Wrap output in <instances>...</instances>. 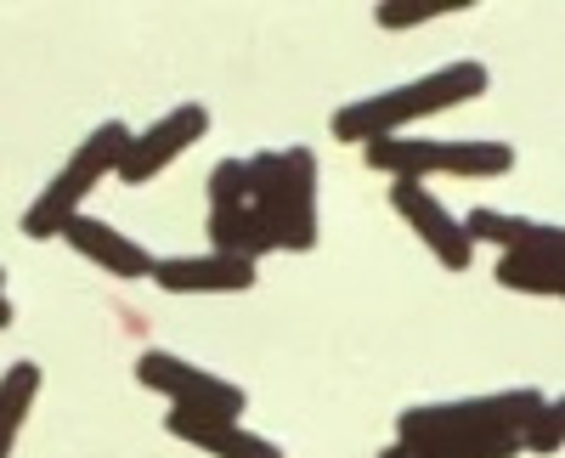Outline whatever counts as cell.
Instances as JSON below:
<instances>
[{"label":"cell","instance_id":"8fae6325","mask_svg":"<svg viewBox=\"0 0 565 458\" xmlns=\"http://www.w3.org/2000/svg\"><path fill=\"white\" fill-rule=\"evenodd\" d=\"M57 238H68V249H79L85 260H97L103 271H114V278H125V284H136V278H153V255L141 249L136 238H125L119 226H108V221L74 215Z\"/></svg>","mask_w":565,"mask_h":458},{"label":"cell","instance_id":"4fadbf2b","mask_svg":"<svg viewBox=\"0 0 565 458\" xmlns=\"http://www.w3.org/2000/svg\"><path fill=\"white\" fill-rule=\"evenodd\" d=\"M463 238L469 244H498L503 255H521V249H559V226H537L521 215H498V210H476L463 221Z\"/></svg>","mask_w":565,"mask_h":458},{"label":"cell","instance_id":"7a4b0ae2","mask_svg":"<svg viewBox=\"0 0 565 458\" xmlns=\"http://www.w3.org/2000/svg\"><path fill=\"white\" fill-rule=\"evenodd\" d=\"M487 68L481 63H447L436 74H424L413 85H396V90H380V97H362V103H345L334 114V136L340 142H385V136H402V125L413 119H430V114H447L458 103H476L487 97Z\"/></svg>","mask_w":565,"mask_h":458},{"label":"cell","instance_id":"30bf717a","mask_svg":"<svg viewBox=\"0 0 565 458\" xmlns=\"http://www.w3.org/2000/svg\"><path fill=\"white\" fill-rule=\"evenodd\" d=\"M153 284L164 295H244V289H255V266L210 249V255L153 260Z\"/></svg>","mask_w":565,"mask_h":458},{"label":"cell","instance_id":"7c38bea8","mask_svg":"<svg viewBox=\"0 0 565 458\" xmlns=\"http://www.w3.org/2000/svg\"><path fill=\"white\" fill-rule=\"evenodd\" d=\"M164 430H170L175 441H186V447L210 452V458H282L277 441L244 430L238 419H204V414H175V407H170Z\"/></svg>","mask_w":565,"mask_h":458},{"label":"cell","instance_id":"ac0fdd59","mask_svg":"<svg viewBox=\"0 0 565 458\" xmlns=\"http://www.w3.org/2000/svg\"><path fill=\"white\" fill-rule=\"evenodd\" d=\"M380 458H424V452H407V447H385Z\"/></svg>","mask_w":565,"mask_h":458},{"label":"cell","instance_id":"52a82bcc","mask_svg":"<svg viewBox=\"0 0 565 458\" xmlns=\"http://www.w3.org/2000/svg\"><path fill=\"white\" fill-rule=\"evenodd\" d=\"M210 238H215V255H232L244 266H260V255H271V233L249 210L244 159H221L210 170Z\"/></svg>","mask_w":565,"mask_h":458},{"label":"cell","instance_id":"d6986e66","mask_svg":"<svg viewBox=\"0 0 565 458\" xmlns=\"http://www.w3.org/2000/svg\"><path fill=\"white\" fill-rule=\"evenodd\" d=\"M0 329H12V306H7V295H0Z\"/></svg>","mask_w":565,"mask_h":458},{"label":"cell","instance_id":"5bb4252c","mask_svg":"<svg viewBox=\"0 0 565 458\" xmlns=\"http://www.w3.org/2000/svg\"><path fill=\"white\" fill-rule=\"evenodd\" d=\"M34 396H40V362H12L0 374V458H12L23 419L34 414Z\"/></svg>","mask_w":565,"mask_h":458},{"label":"cell","instance_id":"9a60e30c","mask_svg":"<svg viewBox=\"0 0 565 458\" xmlns=\"http://www.w3.org/2000/svg\"><path fill=\"white\" fill-rule=\"evenodd\" d=\"M498 284L514 295H559L565 289V266L559 249H521L498 260Z\"/></svg>","mask_w":565,"mask_h":458},{"label":"cell","instance_id":"5b68a950","mask_svg":"<svg viewBox=\"0 0 565 458\" xmlns=\"http://www.w3.org/2000/svg\"><path fill=\"white\" fill-rule=\"evenodd\" d=\"M367 164L391 181H430V175H503L514 170L509 142H424V136H385L367 142Z\"/></svg>","mask_w":565,"mask_h":458},{"label":"cell","instance_id":"2e32d148","mask_svg":"<svg viewBox=\"0 0 565 458\" xmlns=\"http://www.w3.org/2000/svg\"><path fill=\"white\" fill-rule=\"evenodd\" d=\"M452 12H469V0H385L373 23L380 29H413V23H430V18H452Z\"/></svg>","mask_w":565,"mask_h":458},{"label":"cell","instance_id":"8992f818","mask_svg":"<svg viewBox=\"0 0 565 458\" xmlns=\"http://www.w3.org/2000/svg\"><path fill=\"white\" fill-rule=\"evenodd\" d=\"M136 380L148 385V391H159V396H170L175 414L238 419L244 407H249V396H244L238 385H232V380H221V374L199 369V362H186V356H170V351H141Z\"/></svg>","mask_w":565,"mask_h":458},{"label":"cell","instance_id":"277c9868","mask_svg":"<svg viewBox=\"0 0 565 458\" xmlns=\"http://www.w3.org/2000/svg\"><path fill=\"white\" fill-rule=\"evenodd\" d=\"M125 148H130V130H125L119 119H108V125L90 130L85 142L68 153V164L45 181V193L23 210V233H29V238H57L63 226L79 215V204L97 193V181L119 170V153H125Z\"/></svg>","mask_w":565,"mask_h":458},{"label":"cell","instance_id":"9c48e42d","mask_svg":"<svg viewBox=\"0 0 565 458\" xmlns=\"http://www.w3.org/2000/svg\"><path fill=\"white\" fill-rule=\"evenodd\" d=\"M391 204L447 271H463L469 260H476V244L463 238V221L441 204V193L418 188V181H391Z\"/></svg>","mask_w":565,"mask_h":458},{"label":"cell","instance_id":"3957f363","mask_svg":"<svg viewBox=\"0 0 565 458\" xmlns=\"http://www.w3.org/2000/svg\"><path fill=\"white\" fill-rule=\"evenodd\" d=\"M249 210L271 233V249H317V159L311 148H282L244 159Z\"/></svg>","mask_w":565,"mask_h":458},{"label":"cell","instance_id":"e0dca14e","mask_svg":"<svg viewBox=\"0 0 565 458\" xmlns=\"http://www.w3.org/2000/svg\"><path fill=\"white\" fill-rule=\"evenodd\" d=\"M559 436H565V407L559 402H543L521 425V447H532V452H559Z\"/></svg>","mask_w":565,"mask_h":458},{"label":"cell","instance_id":"ffe728a7","mask_svg":"<svg viewBox=\"0 0 565 458\" xmlns=\"http://www.w3.org/2000/svg\"><path fill=\"white\" fill-rule=\"evenodd\" d=\"M0 284H7V266H0Z\"/></svg>","mask_w":565,"mask_h":458},{"label":"cell","instance_id":"ba28073f","mask_svg":"<svg viewBox=\"0 0 565 458\" xmlns=\"http://www.w3.org/2000/svg\"><path fill=\"white\" fill-rule=\"evenodd\" d=\"M210 130V108L199 103H175L164 119H153L141 136H130V148L119 153V181H130V188H141V181H153L164 164H175L186 148H199Z\"/></svg>","mask_w":565,"mask_h":458},{"label":"cell","instance_id":"6da1fadb","mask_svg":"<svg viewBox=\"0 0 565 458\" xmlns=\"http://www.w3.org/2000/svg\"><path fill=\"white\" fill-rule=\"evenodd\" d=\"M543 407L537 391H498V396H463L407 407L396 419V447L424 458H514L521 425Z\"/></svg>","mask_w":565,"mask_h":458}]
</instances>
